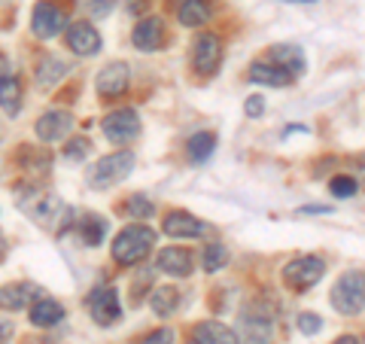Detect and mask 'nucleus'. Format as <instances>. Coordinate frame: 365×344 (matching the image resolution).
<instances>
[{
    "label": "nucleus",
    "mask_w": 365,
    "mask_h": 344,
    "mask_svg": "<svg viewBox=\"0 0 365 344\" xmlns=\"http://www.w3.org/2000/svg\"><path fill=\"white\" fill-rule=\"evenodd\" d=\"M21 208L31 213L34 223L52 228V232L64 235L67 228L73 226V211L67 208L58 195H52V192H34L31 198H21Z\"/></svg>",
    "instance_id": "nucleus-1"
},
{
    "label": "nucleus",
    "mask_w": 365,
    "mask_h": 344,
    "mask_svg": "<svg viewBox=\"0 0 365 344\" xmlns=\"http://www.w3.org/2000/svg\"><path fill=\"white\" fill-rule=\"evenodd\" d=\"M155 232L150 226H128L122 228L113 241V259L119 262V265H137V262H143L146 256L153 253L155 247Z\"/></svg>",
    "instance_id": "nucleus-2"
},
{
    "label": "nucleus",
    "mask_w": 365,
    "mask_h": 344,
    "mask_svg": "<svg viewBox=\"0 0 365 344\" xmlns=\"http://www.w3.org/2000/svg\"><path fill=\"white\" fill-rule=\"evenodd\" d=\"M332 308L338 314L353 317L365 308V274L362 271H344L332 286Z\"/></svg>",
    "instance_id": "nucleus-3"
},
{
    "label": "nucleus",
    "mask_w": 365,
    "mask_h": 344,
    "mask_svg": "<svg viewBox=\"0 0 365 344\" xmlns=\"http://www.w3.org/2000/svg\"><path fill=\"white\" fill-rule=\"evenodd\" d=\"M134 171V153L122 150V153H113V156H104L101 162L88 171V183L95 189H110L122 183Z\"/></svg>",
    "instance_id": "nucleus-4"
},
{
    "label": "nucleus",
    "mask_w": 365,
    "mask_h": 344,
    "mask_svg": "<svg viewBox=\"0 0 365 344\" xmlns=\"http://www.w3.org/2000/svg\"><path fill=\"white\" fill-rule=\"evenodd\" d=\"M323 274H326V262L319 256H295L292 262L283 265V283H287L289 290L302 293L323 280Z\"/></svg>",
    "instance_id": "nucleus-5"
},
{
    "label": "nucleus",
    "mask_w": 365,
    "mask_h": 344,
    "mask_svg": "<svg viewBox=\"0 0 365 344\" xmlns=\"http://www.w3.org/2000/svg\"><path fill=\"white\" fill-rule=\"evenodd\" d=\"M88 314L95 317L98 326H113L122 317V305H119V293L113 286H98L88 293Z\"/></svg>",
    "instance_id": "nucleus-6"
},
{
    "label": "nucleus",
    "mask_w": 365,
    "mask_h": 344,
    "mask_svg": "<svg viewBox=\"0 0 365 344\" xmlns=\"http://www.w3.org/2000/svg\"><path fill=\"white\" fill-rule=\"evenodd\" d=\"M222 64V40L216 34H201L192 46V67L204 76H213Z\"/></svg>",
    "instance_id": "nucleus-7"
},
{
    "label": "nucleus",
    "mask_w": 365,
    "mask_h": 344,
    "mask_svg": "<svg viewBox=\"0 0 365 344\" xmlns=\"http://www.w3.org/2000/svg\"><path fill=\"white\" fill-rule=\"evenodd\" d=\"M67 28V16L61 13L55 4H49V0H43V4L34 6L31 13V31L37 34L40 40H52L58 37V34Z\"/></svg>",
    "instance_id": "nucleus-8"
},
{
    "label": "nucleus",
    "mask_w": 365,
    "mask_h": 344,
    "mask_svg": "<svg viewBox=\"0 0 365 344\" xmlns=\"http://www.w3.org/2000/svg\"><path fill=\"white\" fill-rule=\"evenodd\" d=\"M128 83H131V67L125 61H110V64L101 67L95 88H98L101 98H119L128 91Z\"/></svg>",
    "instance_id": "nucleus-9"
},
{
    "label": "nucleus",
    "mask_w": 365,
    "mask_h": 344,
    "mask_svg": "<svg viewBox=\"0 0 365 344\" xmlns=\"http://www.w3.org/2000/svg\"><path fill=\"white\" fill-rule=\"evenodd\" d=\"M101 125H104L107 141H113V143H128L140 134V119H137L134 110H113Z\"/></svg>",
    "instance_id": "nucleus-10"
},
{
    "label": "nucleus",
    "mask_w": 365,
    "mask_h": 344,
    "mask_svg": "<svg viewBox=\"0 0 365 344\" xmlns=\"http://www.w3.org/2000/svg\"><path fill=\"white\" fill-rule=\"evenodd\" d=\"M67 46L76 55H88L91 59V55L101 52V34L88 21H73V25H67Z\"/></svg>",
    "instance_id": "nucleus-11"
},
{
    "label": "nucleus",
    "mask_w": 365,
    "mask_h": 344,
    "mask_svg": "<svg viewBox=\"0 0 365 344\" xmlns=\"http://www.w3.org/2000/svg\"><path fill=\"white\" fill-rule=\"evenodd\" d=\"M162 232L170 235V238H201L207 232V226H204L198 216H192L186 211H170L162 223Z\"/></svg>",
    "instance_id": "nucleus-12"
},
{
    "label": "nucleus",
    "mask_w": 365,
    "mask_h": 344,
    "mask_svg": "<svg viewBox=\"0 0 365 344\" xmlns=\"http://www.w3.org/2000/svg\"><path fill=\"white\" fill-rule=\"evenodd\" d=\"M73 128V116L64 110H49L43 113V116L37 119V125H34V131H37L40 141H61V137Z\"/></svg>",
    "instance_id": "nucleus-13"
},
{
    "label": "nucleus",
    "mask_w": 365,
    "mask_h": 344,
    "mask_svg": "<svg viewBox=\"0 0 365 344\" xmlns=\"http://www.w3.org/2000/svg\"><path fill=\"white\" fill-rule=\"evenodd\" d=\"M37 293L40 290L34 283H6V286H0V308L4 311H21V308L34 305Z\"/></svg>",
    "instance_id": "nucleus-14"
},
{
    "label": "nucleus",
    "mask_w": 365,
    "mask_h": 344,
    "mask_svg": "<svg viewBox=\"0 0 365 344\" xmlns=\"http://www.w3.org/2000/svg\"><path fill=\"white\" fill-rule=\"evenodd\" d=\"M131 40L140 52H155L158 46L165 43V21L162 19H143L140 25L134 28Z\"/></svg>",
    "instance_id": "nucleus-15"
},
{
    "label": "nucleus",
    "mask_w": 365,
    "mask_h": 344,
    "mask_svg": "<svg viewBox=\"0 0 365 344\" xmlns=\"http://www.w3.org/2000/svg\"><path fill=\"white\" fill-rule=\"evenodd\" d=\"M192 344H237V335L216 320H204L192 329Z\"/></svg>",
    "instance_id": "nucleus-16"
},
{
    "label": "nucleus",
    "mask_w": 365,
    "mask_h": 344,
    "mask_svg": "<svg viewBox=\"0 0 365 344\" xmlns=\"http://www.w3.org/2000/svg\"><path fill=\"white\" fill-rule=\"evenodd\" d=\"M158 268L165 274H174V278H186L192 274V253L182 247H165L158 253Z\"/></svg>",
    "instance_id": "nucleus-17"
},
{
    "label": "nucleus",
    "mask_w": 365,
    "mask_h": 344,
    "mask_svg": "<svg viewBox=\"0 0 365 344\" xmlns=\"http://www.w3.org/2000/svg\"><path fill=\"white\" fill-rule=\"evenodd\" d=\"M271 311L265 308H256V314L253 311H247L244 314V332H247V338H250V344H268L271 341Z\"/></svg>",
    "instance_id": "nucleus-18"
},
{
    "label": "nucleus",
    "mask_w": 365,
    "mask_h": 344,
    "mask_svg": "<svg viewBox=\"0 0 365 344\" xmlns=\"http://www.w3.org/2000/svg\"><path fill=\"white\" fill-rule=\"evenodd\" d=\"M64 320V308L55 302V299H46V295H37L31 305V323L40 326V329H49L55 323H61Z\"/></svg>",
    "instance_id": "nucleus-19"
},
{
    "label": "nucleus",
    "mask_w": 365,
    "mask_h": 344,
    "mask_svg": "<svg viewBox=\"0 0 365 344\" xmlns=\"http://www.w3.org/2000/svg\"><path fill=\"white\" fill-rule=\"evenodd\" d=\"M250 79H253V83H262V86L283 88V86H289L295 76L289 71H283V67L271 64V61H256L253 67H250Z\"/></svg>",
    "instance_id": "nucleus-20"
},
{
    "label": "nucleus",
    "mask_w": 365,
    "mask_h": 344,
    "mask_svg": "<svg viewBox=\"0 0 365 344\" xmlns=\"http://www.w3.org/2000/svg\"><path fill=\"white\" fill-rule=\"evenodd\" d=\"M268 61L277 64V67H283V71H289L292 76L304 74V55H302L299 46H274Z\"/></svg>",
    "instance_id": "nucleus-21"
},
{
    "label": "nucleus",
    "mask_w": 365,
    "mask_h": 344,
    "mask_svg": "<svg viewBox=\"0 0 365 344\" xmlns=\"http://www.w3.org/2000/svg\"><path fill=\"white\" fill-rule=\"evenodd\" d=\"M177 19H180V25H186V28H201L204 21L210 19V4L207 0H182L177 9Z\"/></svg>",
    "instance_id": "nucleus-22"
},
{
    "label": "nucleus",
    "mask_w": 365,
    "mask_h": 344,
    "mask_svg": "<svg viewBox=\"0 0 365 344\" xmlns=\"http://www.w3.org/2000/svg\"><path fill=\"white\" fill-rule=\"evenodd\" d=\"M0 110L6 116H16L21 110V83L16 76H0Z\"/></svg>",
    "instance_id": "nucleus-23"
},
{
    "label": "nucleus",
    "mask_w": 365,
    "mask_h": 344,
    "mask_svg": "<svg viewBox=\"0 0 365 344\" xmlns=\"http://www.w3.org/2000/svg\"><path fill=\"white\" fill-rule=\"evenodd\" d=\"M76 226H79V238H83V244H86V247H98V244H104L107 220H101L98 213H86Z\"/></svg>",
    "instance_id": "nucleus-24"
},
{
    "label": "nucleus",
    "mask_w": 365,
    "mask_h": 344,
    "mask_svg": "<svg viewBox=\"0 0 365 344\" xmlns=\"http://www.w3.org/2000/svg\"><path fill=\"white\" fill-rule=\"evenodd\" d=\"M213 150H216V134H210V131H198L186 141V156L192 162H207Z\"/></svg>",
    "instance_id": "nucleus-25"
},
{
    "label": "nucleus",
    "mask_w": 365,
    "mask_h": 344,
    "mask_svg": "<svg viewBox=\"0 0 365 344\" xmlns=\"http://www.w3.org/2000/svg\"><path fill=\"white\" fill-rule=\"evenodd\" d=\"M177 305H180V293L174 286H155L153 295H150V308L158 317H170L177 311Z\"/></svg>",
    "instance_id": "nucleus-26"
},
{
    "label": "nucleus",
    "mask_w": 365,
    "mask_h": 344,
    "mask_svg": "<svg viewBox=\"0 0 365 344\" xmlns=\"http://www.w3.org/2000/svg\"><path fill=\"white\" fill-rule=\"evenodd\" d=\"M67 64L61 59H55V55H46V59H40L37 64V86L40 88H49L52 83H58V79L64 76Z\"/></svg>",
    "instance_id": "nucleus-27"
},
{
    "label": "nucleus",
    "mask_w": 365,
    "mask_h": 344,
    "mask_svg": "<svg viewBox=\"0 0 365 344\" xmlns=\"http://www.w3.org/2000/svg\"><path fill=\"white\" fill-rule=\"evenodd\" d=\"M225 265H228L225 244H207V247H204V271L213 274V271H222Z\"/></svg>",
    "instance_id": "nucleus-28"
},
{
    "label": "nucleus",
    "mask_w": 365,
    "mask_h": 344,
    "mask_svg": "<svg viewBox=\"0 0 365 344\" xmlns=\"http://www.w3.org/2000/svg\"><path fill=\"white\" fill-rule=\"evenodd\" d=\"M329 189H332V195L335 198H353L356 195V189H359V183L353 180V177H332V183H329Z\"/></svg>",
    "instance_id": "nucleus-29"
},
{
    "label": "nucleus",
    "mask_w": 365,
    "mask_h": 344,
    "mask_svg": "<svg viewBox=\"0 0 365 344\" xmlns=\"http://www.w3.org/2000/svg\"><path fill=\"white\" fill-rule=\"evenodd\" d=\"M153 201H146L143 195H134V198L128 201V213L134 216V220H146V216H153Z\"/></svg>",
    "instance_id": "nucleus-30"
},
{
    "label": "nucleus",
    "mask_w": 365,
    "mask_h": 344,
    "mask_svg": "<svg viewBox=\"0 0 365 344\" xmlns=\"http://www.w3.org/2000/svg\"><path fill=\"white\" fill-rule=\"evenodd\" d=\"M88 150H91V143L86 141V137H76V141L67 143L64 156H67V158H73V162H79V158H86V156H88Z\"/></svg>",
    "instance_id": "nucleus-31"
},
{
    "label": "nucleus",
    "mask_w": 365,
    "mask_h": 344,
    "mask_svg": "<svg viewBox=\"0 0 365 344\" xmlns=\"http://www.w3.org/2000/svg\"><path fill=\"white\" fill-rule=\"evenodd\" d=\"M299 329L304 332V335H317V332L323 329V320H319L317 314H311V311H307V314H299Z\"/></svg>",
    "instance_id": "nucleus-32"
},
{
    "label": "nucleus",
    "mask_w": 365,
    "mask_h": 344,
    "mask_svg": "<svg viewBox=\"0 0 365 344\" xmlns=\"http://www.w3.org/2000/svg\"><path fill=\"white\" fill-rule=\"evenodd\" d=\"M137 344H174V329H155L150 335H143Z\"/></svg>",
    "instance_id": "nucleus-33"
},
{
    "label": "nucleus",
    "mask_w": 365,
    "mask_h": 344,
    "mask_svg": "<svg viewBox=\"0 0 365 344\" xmlns=\"http://www.w3.org/2000/svg\"><path fill=\"white\" fill-rule=\"evenodd\" d=\"M83 6H86V13H91V16H107L113 9V0H83Z\"/></svg>",
    "instance_id": "nucleus-34"
},
{
    "label": "nucleus",
    "mask_w": 365,
    "mask_h": 344,
    "mask_svg": "<svg viewBox=\"0 0 365 344\" xmlns=\"http://www.w3.org/2000/svg\"><path fill=\"white\" fill-rule=\"evenodd\" d=\"M244 113L250 119H256V116H262L265 113V101H262L259 95H253V98H247V104H244Z\"/></svg>",
    "instance_id": "nucleus-35"
},
{
    "label": "nucleus",
    "mask_w": 365,
    "mask_h": 344,
    "mask_svg": "<svg viewBox=\"0 0 365 344\" xmlns=\"http://www.w3.org/2000/svg\"><path fill=\"white\" fill-rule=\"evenodd\" d=\"M13 320H6V317H0V344H9L13 341Z\"/></svg>",
    "instance_id": "nucleus-36"
},
{
    "label": "nucleus",
    "mask_w": 365,
    "mask_h": 344,
    "mask_svg": "<svg viewBox=\"0 0 365 344\" xmlns=\"http://www.w3.org/2000/svg\"><path fill=\"white\" fill-rule=\"evenodd\" d=\"M356 177H359L356 183H359V186L365 189V158H359V162H356Z\"/></svg>",
    "instance_id": "nucleus-37"
},
{
    "label": "nucleus",
    "mask_w": 365,
    "mask_h": 344,
    "mask_svg": "<svg viewBox=\"0 0 365 344\" xmlns=\"http://www.w3.org/2000/svg\"><path fill=\"white\" fill-rule=\"evenodd\" d=\"M146 6H150V0H131V4H128L131 13H140V9H146Z\"/></svg>",
    "instance_id": "nucleus-38"
},
{
    "label": "nucleus",
    "mask_w": 365,
    "mask_h": 344,
    "mask_svg": "<svg viewBox=\"0 0 365 344\" xmlns=\"http://www.w3.org/2000/svg\"><path fill=\"white\" fill-rule=\"evenodd\" d=\"M335 344H362V341H359V338H353V335H341Z\"/></svg>",
    "instance_id": "nucleus-39"
},
{
    "label": "nucleus",
    "mask_w": 365,
    "mask_h": 344,
    "mask_svg": "<svg viewBox=\"0 0 365 344\" xmlns=\"http://www.w3.org/2000/svg\"><path fill=\"white\" fill-rule=\"evenodd\" d=\"M6 250H9V247H6V238H4V235H0V259H4V256H6Z\"/></svg>",
    "instance_id": "nucleus-40"
},
{
    "label": "nucleus",
    "mask_w": 365,
    "mask_h": 344,
    "mask_svg": "<svg viewBox=\"0 0 365 344\" xmlns=\"http://www.w3.org/2000/svg\"><path fill=\"white\" fill-rule=\"evenodd\" d=\"M283 4H319V0H283Z\"/></svg>",
    "instance_id": "nucleus-41"
}]
</instances>
